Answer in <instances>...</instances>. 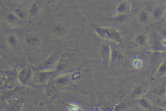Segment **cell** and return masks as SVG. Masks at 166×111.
Returning <instances> with one entry per match:
<instances>
[{
	"mask_svg": "<svg viewBox=\"0 0 166 111\" xmlns=\"http://www.w3.org/2000/svg\"><path fill=\"white\" fill-rule=\"evenodd\" d=\"M57 55L56 54H53L50 57H49L48 59L45 61L41 65V68L43 69H48L51 68L55 64L57 61Z\"/></svg>",
	"mask_w": 166,
	"mask_h": 111,
	"instance_id": "obj_8",
	"label": "cell"
},
{
	"mask_svg": "<svg viewBox=\"0 0 166 111\" xmlns=\"http://www.w3.org/2000/svg\"><path fill=\"white\" fill-rule=\"evenodd\" d=\"M32 70L30 68L26 67L19 74V79L24 84H28L32 78Z\"/></svg>",
	"mask_w": 166,
	"mask_h": 111,
	"instance_id": "obj_3",
	"label": "cell"
},
{
	"mask_svg": "<svg viewBox=\"0 0 166 111\" xmlns=\"http://www.w3.org/2000/svg\"><path fill=\"white\" fill-rule=\"evenodd\" d=\"M53 30L56 33L59 35H62L65 33L66 29L64 26H63L61 24H56L55 25L53 26Z\"/></svg>",
	"mask_w": 166,
	"mask_h": 111,
	"instance_id": "obj_13",
	"label": "cell"
},
{
	"mask_svg": "<svg viewBox=\"0 0 166 111\" xmlns=\"http://www.w3.org/2000/svg\"><path fill=\"white\" fill-rule=\"evenodd\" d=\"M6 19L9 22L13 23L17 19V17L15 15L13 14L12 13H8L6 15Z\"/></svg>",
	"mask_w": 166,
	"mask_h": 111,
	"instance_id": "obj_21",
	"label": "cell"
},
{
	"mask_svg": "<svg viewBox=\"0 0 166 111\" xmlns=\"http://www.w3.org/2000/svg\"><path fill=\"white\" fill-rule=\"evenodd\" d=\"M69 81V78L67 76H62L59 78H57L56 80V83L57 85H66Z\"/></svg>",
	"mask_w": 166,
	"mask_h": 111,
	"instance_id": "obj_18",
	"label": "cell"
},
{
	"mask_svg": "<svg viewBox=\"0 0 166 111\" xmlns=\"http://www.w3.org/2000/svg\"><path fill=\"white\" fill-rule=\"evenodd\" d=\"M163 46L162 44V43L158 41H154L152 42L151 45L152 50H154L156 52H159V51H162Z\"/></svg>",
	"mask_w": 166,
	"mask_h": 111,
	"instance_id": "obj_15",
	"label": "cell"
},
{
	"mask_svg": "<svg viewBox=\"0 0 166 111\" xmlns=\"http://www.w3.org/2000/svg\"><path fill=\"white\" fill-rule=\"evenodd\" d=\"M39 5L37 2H34L32 4L29 8V13L32 15H37L39 11Z\"/></svg>",
	"mask_w": 166,
	"mask_h": 111,
	"instance_id": "obj_17",
	"label": "cell"
},
{
	"mask_svg": "<svg viewBox=\"0 0 166 111\" xmlns=\"http://www.w3.org/2000/svg\"><path fill=\"white\" fill-rule=\"evenodd\" d=\"M161 43H162V44L163 46L166 47V39H165L164 40H163L162 42H161Z\"/></svg>",
	"mask_w": 166,
	"mask_h": 111,
	"instance_id": "obj_28",
	"label": "cell"
},
{
	"mask_svg": "<svg viewBox=\"0 0 166 111\" xmlns=\"http://www.w3.org/2000/svg\"><path fill=\"white\" fill-rule=\"evenodd\" d=\"M146 41V36L144 34H140L137 35L135 39L136 44L138 46H143Z\"/></svg>",
	"mask_w": 166,
	"mask_h": 111,
	"instance_id": "obj_12",
	"label": "cell"
},
{
	"mask_svg": "<svg viewBox=\"0 0 166 111\" xmlns=\"http://www.w3.org/2000/svg\"><path fill=\"white\" fill-rule=\"evenodd\" d=\"M133 67L136 69H140L143 66V62L140 58H136L133 61Z\"/></svg>",
	"mask_w": 166,
	"mask_h": 111,
	"instance_id": "obj_19",
	"label": "cell"
},
{
	"mask_svg": "<svg viewBox=\"0 0 166 111\" xmlns=\"http://www.w3.org/2000/svg\"><path fill=\"white\" fill-rule=\"evenodd\" d=\"M166 111V110H164V109H163V108H159V111Z\"/></svg>",
	"mask_w": 166,
	"mask_h": 111,
	"instance_id": "obj_30",
	"label": "cell"
},
{
	"mask_svg": "<svg viewBox=\"0 0 166 111\" xmlns=\"http://www.w3.org/2000/svg\"><path fill=\"white\" fill-rule=\"evenodd\" d=\"M148 12L146 11L143 10L140 12L139 15V19L140 20V22L141 23H146L148 19Z\"/></svg>",
	"mask_w": 166,
	"mask_h": 111,
	"instance_id": "obj_16",
	"label": "cell"
},
{
	"mask_svg": "<svg viewBox=\"0 0 166 111\" xmlns=\"http://www.w3.org/2000/svg\"><path fill=\"white\" fill-rule=\"evenodd\" d=\"M166 74V58L162 60L158 65L156 71L155 77L160 78Z\"/></svg>",
	"mask_w": 166,
	"mask_h": 111,
	"instance_id": "obj_6",
	"label": "cell"
},
{
	"mask_svg": "<svg viewBox=\"0 0 166 111\" xmlns=\"http://www.w3.org/2000/svg\"><path fill=\"white\" fill-rule=\"evenodd\" d=\"M70 110L73 111H77L78 110V108L75 106H69Z\"/></svg>",
	"mask_w": 166,
	"mask_h": 111,
	"instance_id": "obj_26",
	"label": "cell"
},
{
	"mask_svg": "<svg viewBox=\"0 0 166 111\" xmlns=\"http://www.w3.org/2000/svg\"></svg>",
	"mask_w": 166,
	"mask_h": 111,
	"instance_id": "obj_32",
	"label": "cell"
},
{
	"mask_svg": "<svg viewBox=\"0 0 166 111\" xmlns=\"http://www.w3.org/2000/svg\"><path fill=\"white\" fill-rule=\"evenodd\" d=\"M111 48L108 45L105 44L101 47V55L105 66L107 67L110 64Z\"/></svg>",
	"mask_w": 166,
	"mask_h": 111,
	"instance_id": "obj_2",
	"label": "cell"
},
{
	"mask_svg": "<svg viewBox=\"0 0 166 111\" xmlns=\"http://www.w3.org/2000/svg\"><path fill=\"white\" fill-rule=\"evenodd\" d=\"M26 43L29 46H35L39 44V38L36 35H28L26 38Z\"/></svg>",
	"mask_w": 166,
	"mask_h": 111,
	"instance_id": "obj_9",
	"label": "cell"
},
{
	"mask_svg": "<svg viewBox=\"0 0 166 111\" xmlns=\"http://www.w3.org/2000/svg\"><path fill=\"white\" fill-rule=\"evenodd\" d=\"M163 15H164V17H165V19L166 20V7L164 9V12H163Z\"/></svg>",
	"mask_w": 166,
	"mask_h": 111,
	"instance_id": "obj_29",
	"label": "cell"
},
{
	"mask_svg": "<svg viewBox=\"0 0 166 111\" xmlns=\"http://www.w3.org/2000/svg\"><path fill=\"white\" fill-rule=\"evenodd\" d=\"M124 61V56L117 49L111 48L110 63L116 65H120Z\"/></svg>",
	"mask_w": 166,
	"mask_h": 111,
	"instance_id": "obj_4",
	"label": "cell"
},
{
	"mask_svg": "<svg viewBox=\"0 0 166 111\" xmlns=\"http://www.w3.org/2000/svg\"><path fill=\"white\" fill-rule=\"evenodd\" d=\"M163 34L165 36H166V29L165 30L163 31Z\"/></svg>",
	"mask_w": 166,
	"mask_h": 111,
	"instance_id": "obj_31",
	"label": "cell"
},
{
	"mask_svg": "<svg viewBox=\"0 0 166 111\" xmlns=\"http://www.w3.org/2000/svg\"><path fill=\"white\" fill-rule=\"evenodd\" d=\"M65 68V66L63 64H60L57 67V69L59 70H63V69Z\"/></svg>",
	"mask_w": 166,
	"mask_h": 111,
	"instance_id": "obj_27",
	"label": "cell"
},
{
	"mask_svg": "<svg viewBox=\"0 0 166 111\" xmlns=\"http://www.w3.org/2000/svg\"><path fill=\"white\" fill-rule=\"evenodd\" d=\"M8 41L9 42V44L11 45H15L16 44V39L15 38V37L12 35H10L8 36Z\"/></svg>",
	"mask_w": 166,
	"mask_h": 111,
	"instance_id": "obj_23",
	"label": "cell"
},
{
	"mask_svg": "<svg viewBox=\"0 0 166 111\" xmlns=\"http://www.w3.org/2000/svg\"><path fill=\"white\" fill-rule=\"evenodd\" d=\"M49 75H50V73L48 72H41L40 74H39V80L40 82H44L48 79Z\"/></svg>",
	"mask_w": 166,
	"mask_h": 111,
	"instance_id": "obj_20",
	"label": "cell"
},
{
	"mask_svg": "<svg viewBox=\"0 0 166 111\" xmlns=\"http://www.w3.org/2000/svg\"><path fill=\"white\" fill-rule=\"evenodd\" d=\"M159 106H160V108L166 110V97L163 98L162 100L159 102Z\"/></svg>",
	"mask_w": 166,
	"mask_h": 111,
	"instance_id": "obj_24",
	"label": "cell"
},
{
	"mask_svg": "<svg viewBox=\"0 0 166 111\" xmlns=\"http://www.w3.org/2000/svg\"><path fill=\"white\" fill-rule=\"evenodd\" d=\"M144 91L145 89L142 86L137 85L133 88L132 91V95L134 97L140 98L144 93Z\"/></svg>",
	"mask_w": 166,
	"mask_h": 111,
	"instance_id": "obj_11",
	"label": "cell"
},
{
	"mask_svg": "<svg viewBox=\"0 0 166 111\" xmlns=\"http://www.w3.org/2000/svg\"><path fill=\"white\" fill-rule=\"evenodd\" d=\"M95 31L96 34L101 38L115 41L117 43L122 42L121 34L115 29L105 27H96Z\"/></svg>",
	"mask_w": 166,
	"mask_h": 111,
	"instance_id": "obj_1",
	"label": "cell"
},
{
	"mask_svg": "<svg viewBox=\"0 0 166 111\" xmlns=\"http://www.w3.org/2000/svg\"><path fill=\"white\" fill-rule=\"evenodd\" d=\"M163 12L164 9H163L162 7L159 6H157L152 10V16L155 19H158L163 15Z\"/></svg>",
	"mask_w": 166,
	"mask_h": 111,
	"instance_id": "obj_10",
	"label": "cell"
},
{
	"mask_svg": "<svg viewBox=\"0 0 166 111\" xmlns=\"http://www.w3.org/2000/svg\"><path fill=\"white\" fill-rule=\"evenodd\" d=\"M15 14L16 15L20 18H23L24 17V13L23 11L22 10H21L20 9L18 8L17 10H15Z\"/></svg>",
	"mask_w": 166,
	"mask_h": 111,
	"instance_id": "obj_25",
	"label": "cell"
},
{
	"mask_svg": "<svg viewBox=\"0 0 166 111\" xmlns=\"http://www.w3.org/2000/svg\"><path fill=\"white\" fill-rule=\"evenodd\" d=\"M130 6L129 4L126 1H122L119 2L116 6V11L117 15L127 14L129 11Z\"/></svg>",
	"mask_w": 166,
	"mask_h": 111,
	"instance_id": "obj_5",
	"label": "cell"
},
{
	"mask_svg": "<svg viewBox=\"0 0 166 111\" xmlns=\"http://www.w3.org/2000/svg\"><path fill=\"white\" fill-rule=\"evenodd\" d=\"M137 102L139 106L145 110L150 111L152 110V106L150 101L145 97H140L138 99Z\"/></svg>",
	"mask_w": 166,
	"mask_h": 111,
	"instance_id": "obj_7",
	"label": "cell"
},
{
	"mask_svg": "<svg viewBox=\"0 0 166 111\" xmlns=\"http://www.w3.org/2000/svg\"><path fill=\"white\" fill-rule=\"evenodd\" d=\"M166 95V83H163L159 87L157 90V95L159 96L165 98Z\"/></svg>",
	"mask_w": 166,
	"mask_h": 111,
	"instance_id": "obj_14",
	"label": "cell"
},
{
	"mask_svg": "<svg viewBox=\"0 0 166 111\" xmlns=\"http://www.w3.org/2000/svg\"><path fill=\"white\" fill-rule=\"evenodd\" d=\"M127 14H121V15H117L116 19L119 22H123L126 20L128 18Z\"/></svg>",
	"mask_w": 166,
	"mask_h": 111,
	"instance_id": "obj_22",
	"label": "cell"
}]
</instances>
